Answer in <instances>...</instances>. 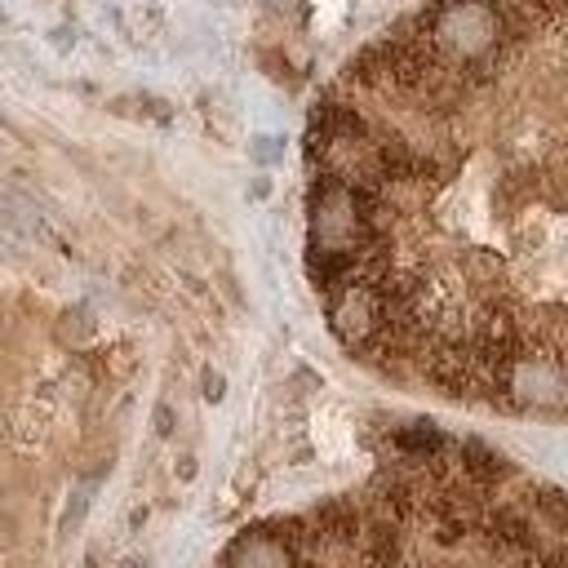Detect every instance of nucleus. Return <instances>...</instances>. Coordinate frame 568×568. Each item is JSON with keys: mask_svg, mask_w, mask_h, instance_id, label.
Here are the masks:
<instances>
[{"mask_svg": "<svg viewBox=\"0 0 568 568\" xmlns=\"http://www.w3.org/2000/svg\"><path fill=\"white\" fill-rule=\"evenodd\" d=\"M311 280L382 373L568 417V0H430L306 138Z\"/></svg>", "mask_w": 568, "mask_h": 568, "instance_id": "nucleus-1", "label": "nucleus"}]
</instances>
